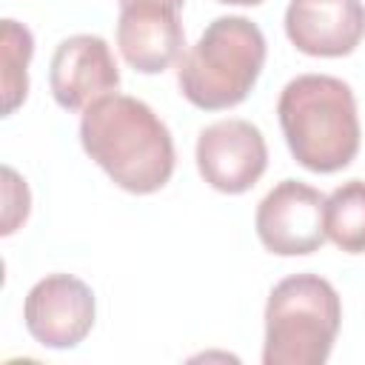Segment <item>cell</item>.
I'll list each match as a JSON object with an SVG mask.
<instances>
[{
  "label": "cell",
  "mask_w": 365,
  "mask_h": 365,
  "mask_svg": "<svg viewBox=\"0 0 365 365\" xmlns=\"http://www.w3.org/2000/svg\"><path fill=\"white\" fill-rule=\"evenodd\" d=\"M86 154L125 191L154 194L174 174V140L165 123L137 97L106 94L80 120Z\"/></svg>",
  "instance_id": "obj_1"
},
{
  "label": "cell",
  "mask_w": 365,
  "mask_h": 365,
  "mask_svg": "<svg viewBox=\"0 0 365 365\" xmlns=\"http://www.w3.org/2000/svg\"><path fill=\"white\" fill-rule=\"evenodd\" d=\"M285 143L317 174L345 168L359 151V114L348 83L331 74L294 77L277 103Z\"/></svg>",
  "instance_id": "obj_2"
},
{
  "label": "cell",
  "mask_w": 365,
  "mask_h": 365,
  "mask_svg": "<svg viewBox=\"0 0 365 365\" xmlns=\"http://www.w3.org/2000/svg\"><path fill=\"white\" fill-rule=\"evenodd\" d=\"M265 66V37L248 17H217L180 60L182 97L202 111L240 106Z\"/></svg>",
  "instance_id": "obj_3"
},
{
  "label": "cell",
  "mask_w": 365,
  "mask_h": 365,
  "mask_svg": "<svg viewBox=\"0 0 365 365\" xmlns=\"http://www.w3.org/2000/svg\"><path fill=\"white\" fill-rule=\"evenodd\" d=\"M342 305L317 274H294L274 285L265 305V365H322L339 334Z\"/></svg>",
  "instance_id": "obj_4"
},
{
  "label": "cell",
  "mask_w": 365,
  "mask_h": 365,
  "mask_svg": "<svg viewBox=\"0 0 365 365\" xmlns=\"http://www.w3.org/2000/svg\"><path fill=\"white\" fill-rule=\"evenodd\" d=\"M254 225L259 242L271 254L279 257L314 254L328 240L325 197L299 180H282L257 205Z\"/></svg>",
  "instance_id": "obj_5"
},
{
  "label": "cell",
  "mask_w": 365,
  "mask_h": 365,
  "mask_svg": "<svg viewBox=\"0 0 365 365\" xmlns=\"http://www.w3.org/2000/svg\"><path fill=\"white\" fill-rule=\"evenodd\" d=\"M268 165L262 131L248 120H217L197 137V168L202 180L222 194L248 191Z\"/></svg>",
  "instance_id": "obj_6"
},
{
  "label": "cell",
  "mask_w": 365,
  "mask_h": 365,
  "mask_svg": "<svg viewBox=\"0 0 365 365\" xmlns=\"http://www.w3.org/2000/svg\"><path fill=\"white\" fill-rule=\"evenodd\" d=\"M23 319L40 345L74 348L94 325V294L71 274H48L26 294Z\"/></svg>",
  "instance_id": "obj_7"
},
{
  "label": "cell",
  "mask_w": 365,
  "mask_h": 365,
  "mask_svg": "<svg viewBox=\"0 0 365 365\" xmlns=\"http://www.w3.org/2000/svg\"><path fill=\"white\" fill-rule=\"evenodd\" d=\"M48 83L57 106H63L66 111H86L94 100L117 91L120 71L103 37L74 34L57 46Z\"/></svg>",
  "instance_id": "obj_8"
},
{
  "label": "cell",
  "mask_w": 365,
  "mask_h": 365,
  "mask_svg": "<svg viewBox=\"0 0 365 365\" xmlns=\"http://www.w3.org/2000/svg\"><path fill=\"white\" fill-rule=\"evenodd\" d=\"M285 34L302 54L345 57L365 37V6L359 0H291Z\"/></svg>",
  "instance_id": "obj_9"
},
{
  "label": "cell",
  "mask_w": 365,
  "mask_h": 365,
  "mask_svg": "<svg viewBox=\"0 0 365 365\" xmlns=\"http://www.w3.org/2000/svg\"><path fill=\"white\" fill-rule=\"evenodd\" d=\"M117 46L123 60L143 74H160L182 57L185 31L177 9L163 3H134L120 9Z\"/></svg>",
  "instance_id": "obj_10"
},
{
  "label": "cell",
  "mask_w": 365,
  "mask_h": 365,
  "mask_svg": "<svg viewBox=\"0 0 365 365\" xmlns=\"http://www.w3.org/2000/svg\"><path fill=\"white\" fill-rule=\"evenodd\" d=\"M325 234L348 254L365 251V180H348L325 197Z\"/></svg>",
  "instance_id": "obj_11"
},
{
  "label": "cell",
  "mask_w": 365,
  "mask_h": 365,
  "mask_svg": "<svg viewBox=\"0 0 365 365\" xmlns=\"http://www.w3.org/2000/svg\"><path fill=\"white\" fill-rule=\"evenodd\" d=\"M34 51L31 31L17 20H3V114H11L29 94V60Z\"/></svg>",
  "instance_id": "obj_12"
},
{
  "label": "cell",
  "mask_w": 365,
  "mask_h": 365,
  "mask_svg": "<svg viewBox=\"0 0 365 365\" xmlns=\"http://www.w3.org/2000/svg\"><path fill=\"white\" fill-rule=\"evenodd\" d=\"M3 180H6V214H3V234H11L20 222H26L29 217V194L26 182L17 177L14 168H3Z\"/></svg>",
  "instance_id": "obj_13"
},
{
  "label": "cell",
  "mask_w": 365,
  "mask_h": 365,
  "mask_svg": "<svg viewBox=\"0 0 365 365\" xmlns=\"http://www.w3.org/2000/svg\"><path fill=\"white\" fill-rule=\"evenodd\" d=\"M117 3H120V9H123V6H134V3H163V6H171V9L180 11L185 0H117Z\"/></svg>",
  "instance_id": "obj_14"
},
{
  "label": "cell",
  "mask_w": 365,
  "mask_h": 365,
  "mask_svg": "<svg viewBox=\"0 0 365 365\" xmlns=\"http://www.w3.org/2000/svg\"><path fill=\"white\" fill-rule=\"evenodd\" d=\"M220 3H228V6H259L265 0H220Z\"/></svg>",
  "instance_id": "obj_15"
}]
</instances>
